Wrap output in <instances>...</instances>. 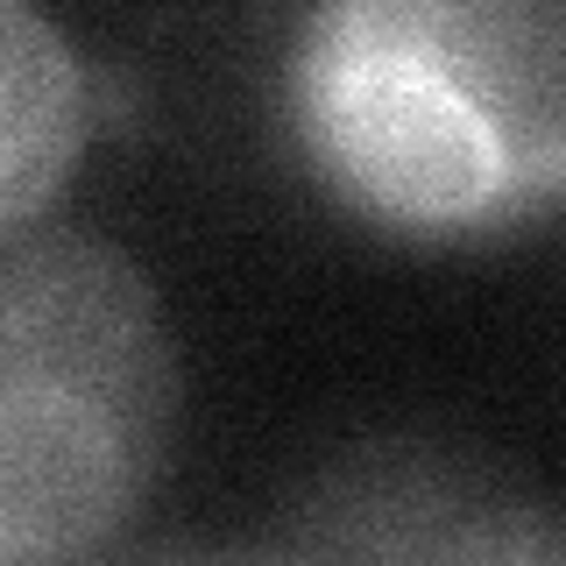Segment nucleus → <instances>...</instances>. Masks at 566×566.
<instances>
[{
	"instance_id": "1",
	"label": "nucleus",
	"mask_w": 566,
	"mask_h": 566,
	"mask_svg": "<svg viewBox=\"0 0 566 566\" xmlns=\"http://www.w3.org/2000/svg\"><path fill=\"white\" fill-rule=\"evenodd\" d=\"M291 135L354 220L495 241L566 191V22L553 0H333L283 71Z\"/></svg>"
},
{
	"instance_id": "2",
	"label": "nucleus",
	"mask_w": 566,
	"mask_h": 566,
	"mask_svg": "<svg viewBox=\"0 0 566 566\" xmlns=\"http://www.w3.org/2000/svg\"><path fill=\"white\" fill-rule=\"evenodd\" d=\"M177 340L106 234L0 241V566H93L177 439Z\"/></svg>"
},
{
	"instance_id": "3",
	"label": "nucleus",
	"mask_w": 566,
	"mask_h": 566,
	"mask_svg": "<svg viewBox=\"0 0 566 566\" xmlns=\"http://www.w3.org/2000/svg\"><path fill=\"white\" fill-rule=\"evenodd\" d=\"M283 553L305 566H566L559 510L460 447H368L326 474Z\"/></svg>"
},
{
	"instance_id": "4",
	"label": "nucleus",
	"mask_w": 566,
	"mask_h": 566,
	"mask_svg": "<svg viewBox=\"0 0 566 566\" xmlns=\"http://www.w3.org/2000/svg\"><path fill=\"white\" fill-rule=\"evenodd\" d=\"M93 71L50 14L0 0V241H14L78 170Z\"/></svg>"
},
{
	"instance_id": "5",
	"label": "nucleus",
	"mask_w": 566,
	"mask_h": 566,
	"mask_svg": "<svg viewBox=\"0 0 566 566\" xmlns=\"http://www.w3.org/2000/svg\"><path fill=\"white\" fill-rule=\"evenodd\" d=\"M114 566H305L283 545H149V553H128Z\"/></svg>"
}]
</instances>
